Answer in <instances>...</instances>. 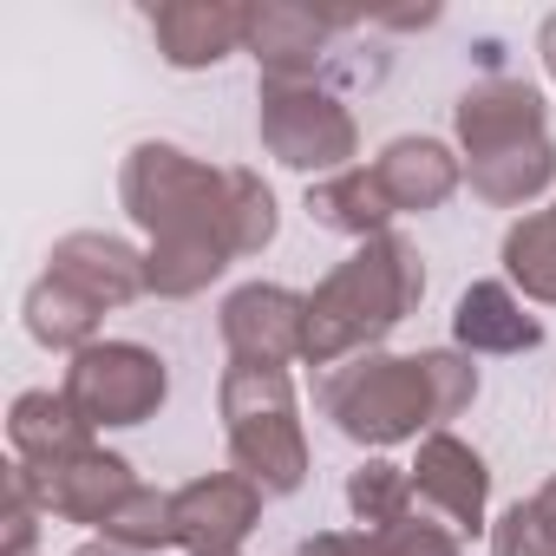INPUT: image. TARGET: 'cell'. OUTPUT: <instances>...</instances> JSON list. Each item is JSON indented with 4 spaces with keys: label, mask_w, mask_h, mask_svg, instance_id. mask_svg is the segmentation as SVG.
Listing matches in <instances>:
<instances>
[{
    "label": "cell",
    "mask_w": 556,
    "mask_h": 556,
    "mask_svg": "<svg viewBox=\"0 0 556 556\" xmlns=\"http://www.w3.org/2000/svg\"><path fill=\"white\" fill-rule=\"evenodd\" d=\"M348 504H354V517H361L367 530H393V523H406V517L419 510L413 471H400V465H361V471L348 478Z\"/></svg>",
    "instance_id": "obj_23"
},
{
    "label": "cell",
    "mask_w": 556,
    "mask_h": 556,
    "mask_svg": "<svg viewBox=\"0 0 556 556\" xmlns=\"http://www.w3.org/2000/svg\"><path fill=\"white\" fill-rule=\"evenodd\" d=\"M27 328H34V341L40 348H60V354H86L92 348V328H99V315L73 295V289H60L53 275H40L34 282V295H27Z\"/></svg>",
    "instance_id": "obj_20"
},
{
    "label": "cell",
    "mask_w": 556,
    "mask_h": 556,
    "mask_svg": "<svg viewBox=\"0 0 556 556\" xmlns=\"http://www.w3.org/2000/svg\"><path fill=\"white\" fill-rule=\"evenodd\" d=\"M47 275L60 289H73L92 315H105V308H125V302H138L144 289H151V268H144V255L131 249V242H118V236H99V229H79V236H66V242H53V255H47Z\"/></svg>",
    "instance_id": "obj_8"
},
{
    "label": "cell",
    "mask_w": 556,
    "mask_h": 556,
    "mask_svg": "<svg viewBox=\"0 0 556 556\" xmlns=\"http://www.w3.org/2000/svg\"><path fill=\"white\" fill-rule=\"evenodd\" d=\"M315 406L361 445H400V439H419V426H439V393H432L426 354L419 361L354 354L341 367H321Z\"/></svg>",
    "instance_id": "obj_3"
},
{
    "label": "cell",
    "mask_w": 556,
    "mask_h": 556,
    "mask_svg": "<svg viewBox=\"0 0 556 556\" xmlns=\"http://www.w3.org/2000/svg\"><path fill=\"white\" fill-rule=\"evenodd\" d=\"M413 497H419V510H432L439 523H452V530L465 536V530L484 523L491 471H484V458H478L465 439L432 432V439L419 445V458H413Z\"/></svg>",
    "instance_id": "obj_10"
},
{
    "label": "cell",
    "mask_w": 556,
    "mask_h": 556,
    "mask_svg": "<svg viewBox=\"0 0 556 556\" xmlns=\"http://www.w3.org/2000/svg\"><path fill=\"white\" fill-rule=\"evenodd\" d=\"M308 216L321 229H334V236H361L367 242V236H387V216H400V210L387 203L374 164H348L341 177H321L308 190Z\"/></svg>",
    "instance_id": "obj_18"
},
{
    "label": "cell",
    "mask_w": 556,
    "mask_h": 556,
    "mask_svg": "<svg viewBox=\"0 0 556 556\" xmlns=\"http://www.w3.org/2000/svg\"><path fill=\"white\" fill-rule=\"evenodd\" d=\"M164 361L138 341H92L66 367V400L86 426H144L164 406Z\"/></svg>",
    "instance_id": "obj_6"
},
{
    "label": "cell",
    "mask_w": 556,
    "mask_h": 556,
    "mask_svg": "<svg viewBox=\"0 0 556 556\" xmlns=\"http://www.w3.org/2000/svg\"><path fill=\"white\" fill-rule=\"evenodd\" d=\"M105 543H118V549H131V556L177 543V491H151V484H138V491L105 517Z\"/></svg>",
    "instance_id": "obj_22"
},
{
    "label": "cell",
    "mask_w": 556,
    "mask_h": 556,
    "mask_svg": "<svg viewBox=\"0 0 556 556\" xmlns=\"http://www.w3.org/2000/svg\"><path fill=\"white\" fill-rule=\"evenodd\" d=\"M374 177L387 190L393 210H439L452 190H458V157L439 144V138H393L380 157H374Z\"/></svg>",
    "instance_id": "obj_15"
},
{
    "label": "cell",
    "mask_w": 556,
    "mask_h": 556,
    "mask_svg": "<svg viewBox=\"0 0 556 556\" xmlns=\"http://www.w3.org/2000/svg\"><path fill=\"white\" fill-rule=\"evenodd\" d=\"M452 334L471 354H530L543 341V328L523 315V302L504 282H471L452 308Z\"/></svg>",
    "instance_id": "obj_16"
},
{
    "label": "cell",
    "mask_w": 556,
    "mask_h": 556,
    "mask_svg": "<svg viewBox=\"0 0 556 556\" xmlns=\"http://www.w3.org/2000/svg\"><path fill=\"white\" fill-rule=\"evenodd\" d=\"M543 138V99L523 86V79H484L458 99V144L465 157H497V151H517Z\"/></svg>",
    "instance_id": "obj_13"
},
{
    "label": "cell",
    "mask_w": 556,
    "mask_h": 556,
    "mask_svg": "<svg viewBox=\"0 0 556 556\" xmlns=\"http://www.w3.org/2000/svg\"><path fill=\"white\" fill-rule=\"evenodd\" d=\"M426 295V268L413 255L406 236H367L328 282L308 295V341L302 361L308 367H341L354 354H374V341H387Z\"/></svg>",
    "instance_id": "obj_2"
},
{
    "label": "cell",
    "mask_w": 556,
    "mask_h": 556,
    "mask_svg": "<svg viewBox=\"0 0 556 556\" xmlns=\"http://www.w3.org/2000/svg\"><path fill=\"white\" fill-rule=\"evenodd\" d=\"M255 125H262V144L282 157L289 170H328V177H341L348 170V157H354V118H348V105L334 99V92H321L315 79H302V86H282V79H262V112H255Z\"/></svg>",
    "instance_id": "obj_5"
},
{
    "label": "cell",
    "mask_w": 556,
    "mask_h": 556,
    "mask_svg": "<svg viewBox=\"0 0 556 556\" xmlns=\"http://www.w3.org/2000/svg\"><path fill=\"white\" fill-rule=\"evenodd\" d=\"M255 517H262V491L242 471H210L177 491V543L190 556H236Z\"/></svg>",
    "instance_id": "obj_11"
},
{
    "label": "cell",
    "mask_w": 556,
    "mask_h": 556,
    "mask_svg": "<svg viewBox=\"0 0 556 556\" xmlns=\"http://www.w3.org/2000/svg\"><path fill=\"white\" fill-rule=\"evenodd\" d=\"M536 53H543V66H549V79H556V14L543 21V34H536Z\"/></svg>",
    "instance_id": "obj_27"
},
{
    "label": "cell",
    "mask_w": 556,
    "mask_h": 556,
    "mask_svg": "<svg viewBox=\"0 0 556 556\" xmlns=\"http://www.w3.org/2000/svg\"><path fill=\"white\" fill-rule=\"evenodd\" d=\"M249 14L255 8H229V0H164V8H151V34L177 73H197L249 47Z\"/></svg>",
    "instance_id": "obj_12"
},
{
    "label": "cell",
    "mask_w": 556,
    "mask_h": 556,
    "mask_svg": "<svg viewBox=\"0 0 556 556\" xmlns=\"http://www.w3.org/2000/svg\"><path fill=\"white\" fill-rule=\"evenodd\" d=\"M223 426H229L236 471L262 497H282V491H295L308 478V445H302L289 367H242L236 361L223 374Z\"/></svg>",
    "instance_id": "obj_4"
},
{
    "label": "cell",
    "mask_w": 556,
    "mask_h": 556,
    "mask_svg": "<svg viewBox=\"0 0 556 556\" xmlns=\"http://www.w3.org/2000/svg\"><path fill=\"white\" fill-rule=\"evenodd\" d=\"M334 27H348V21L315 14V8H255V14H249V53H255L262 79L302 86V79L321 66V47H328Z\"/></svg>",
    "instance_id": "obj_14"
},
{
    "label": "cell",
    "mask_w": 556,
    "mask_h": 556,
    "mask_svg": "<svg viewBox=\"0 0 556 556\" xmlns=\"http://www.w3.org/2000/svg\"><path fill=\"white\" fill-rule=\"evenodd\" d=\"M504 268L510 282L536 302H556V210H536L523 223H510L504 236Z\"/></svg>",
    "instance_id": "obj_21"
},
{
    "label": "cell",
    "mask_w": 556,
    "mask_h": 556,
    "mask_svg": "<svg viewBox=\"0 0 556 556\" xmlns=\"http://www.w3.org/2000/svg\"><path fill=\"white\" fill-rule=\"evenodd\" d=\"M491 549L497 556H556V478L530 497V504H510L491 530Z\"/></svg>",
    "instance_id": "obj_24"
},
{
    "label": "cell",
    "mask_w": 556,
    "mask_h": 556,
    "mask_svg": "<svg viewBox=\"0 0 556 556\" xmlns=\"http://www.w3.org/2000/svg\"><path fill=\"white\" fill-rule=\"evenodd\" d=\"M125 210L151 229V289L197 295L210 275L236 262V216H229V170L184 157L177 144H138L118 177Z\"/></svg>",
    "instance_id": "obj_1"
},
{
    "label": "cell",
    "mask_w": 556,
    "mask_h": 556,
    "mask_svg": "<svg viewBox=\"0 0 556 556\" xmlns=\"http://www.w3.org/2000/svg\"><path fill=\"white\" fill-rule=\"evenodd\" d=\"M79 556H131V549H118V543H86Z\"/></svg>",
    "instance_id": "obj_28"
},
{
    "label": "cell",
    "mask_w": 556,
    "mask_h": 556,
    "mask_svg": "<svg viewBox=\"0 0 556 556\" xmlns=\"http://www.w3.org/2000/svg\"><path fill=\"white\" fill-rule=\"evenodd\" d=\"M21 471H27L40 510H53V517H66V523H105V517L138 491L131 465L112 458V452H99V445L79 452V458H60V465H21Z\"/></svg>",
    "instance_id": "obj_9"
},
{
    "label": "cell",
    "mask_w": 556,
    "mask_h": 556,
    "mask_svg": "<svg viewBox=\"0 0 556 556\" xmlns=\"http://www.w3.org/2000/svg\"><path fill=\"white\" fill-rule=\"evenodd\" d=\"M8 439H14L21 465H60V458L92 452V426L79 419V406L66 393H21L14 419H8Z\"/></svg>",
    "instance_id": "obj_17"
},
{
    "label": "cell",
    "mask_w": 556,
    "mask_h": 556,
    "mask_svg": "<svg viewBox=\"0 0 556 556\" xmlns=\"http://www.w3.org/2000/svg\"><path fill=\"white\" fill-rule=\"evenodd\" d=\"M302 556H380V543L367 530H321L302 543Z\"/></svg>",
    "instance_id": "obj_26"
},
{
    "label": "cell",
    "mask_w": 556,
    "mask_h": 556,
    "mask_svg": "<svg viewBox=\"0 0 556 556\" xmlns=\"http://www.w3.org/2000/svg\"><path fill=\"white\" fill-rule=\"evenodd\" d=\"M223 341L242 367H289L302 361V341H308V302L295 289L249 282L223 302Z\"/></svg>",
    "instance_id": "obj_7"
},
{
    "label": "cell",
    "mask_w": 556,
    "mask_h": 556,
    "mask_svg": "<svg viewBox=\"0 0 556 556\" xmlns=\"http://www.w3.org/2000/svg\"><path fill=\"white\" fill-rule=\"evenodd\" d=\"M229 216H236V255L268 249L275 236V197L255 170H229Z\"/></svg>",
    "instance_id": "obj_25"
},
{
    "label": "cell",
    "mask_w": 556,
    "mask_h": 556,
    "mask_svg": "<svg viewBox=\"0 0 556 556\" xmlns=\"http://www.w3.org/2000/svg\"><path fill=\"white\" fill-rule=\"evenodd\" d=\"M549 177H556V144L549 138H530L517 151H497V157L471 164V190L484 203H530V197L549 190Z\"/></svg>",
    "instance_id": "obj_19"
}]
</instances>
